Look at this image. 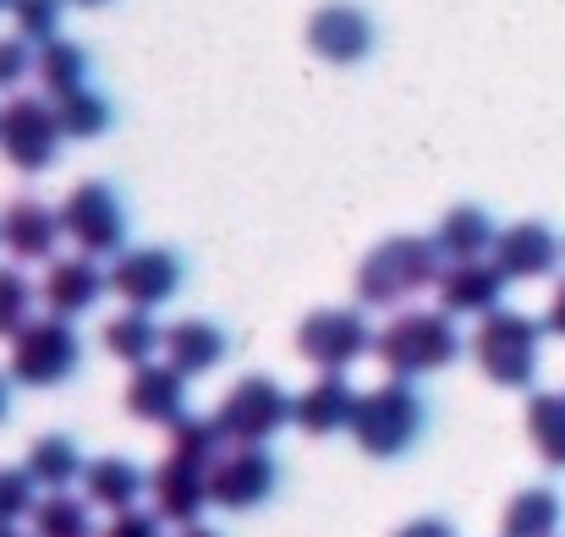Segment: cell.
Wrapping results in <instances>:
<instances>
[{
  "instance_id": "cell-1",
  "label": "cell",
  "mask_w": 565,
  "mask_h": 537,
  "mask_svg": "<svg viewBox=\"0 0 565 537\" xmlns=\"http://www.w3.org/2000/svg\"><path fill=\"white\" fill-rule=\"evenodd\" d=\"M461 346L467 341H461V330L445 308H406L379 330L374 357L384 362L390 378H428V373H439L461 357Z\"/></svg>"
},
{
  "instance_id": "cell-2",
  "label": "cell",
  "mask_w": 565,
  "mask_h": 537,
  "mask_svg": "<svg viewBox=\"0 0 565 537\" xmlns=\"http://www.w3.org/2000/svg\"><path fill=\"white\" fill-rule=\"evenodd\" d=\"M439 275H445V253L434 247V236H390L358 264V302L401 308L406 297L439 286Z\"/></svg>"
},
{
  "instance_id": "cell-3",
  "label": "cell",
  "mask_w": 565,
  "mask_h": 537,
  "mask_svg": "<svg viewBox=\"0 0 565 537\" xmlns=\"http://www.w3.org/2000/svg\"><path fill=\"white\" fill-rule=\"evenodd\" d=\"M423 422H428V411H423V395L412 389V378H390V384H374V389L358 395V411H352L347 433L358 439L363 455L395 461L423 439Z\"/></svg>"
},
{
  "instance_id": "cell-4",
  "label": "cell",
  "mask_w": 565,
  "mask_h": 537,
  "mask_svg": "<svg viewBox=\"0 0 565 537\" xmlns=\"http://www.w3.org/2000/svg\"><path fill=\"white\" fill-rule=\"evenodd\" d=\"M539 352H544V324L516 313V308H494L489 319H478L472 335V357L483 367L489 384L500 389H527L539 378Z\"/></svg>"
},
{
  "instance_id": "cell-5",
  "label": "cell",
  "mask_w": 565,
  "mask_h": 537,
  "mask_svg": "<svg viewBox=\"0 0 565 537\" xmlns=\"http://www.w3.org/2000/svg\"><path fill=\"white\" fill-rule=\"evenodd\" d=\"M6 378L28 384V389H50V384H66L77 367H83V341L72 330V319H28L11 341H6Z\"/></svg>"
},
{
  "instance_id": "cell-6",
  "label": "cell",
  "mask_w": 565,
  "mask_h": 537,
  "mask_svg": "<svg viewBox=\"0 0 565 537\" xmlns=\"http://www.w3.org/2000/svg\"><path fill=\"white\" fill-rule=\"evenodd\" d=\"M291 417H297V395H286V384L264 373L236 378L214 406V428L225 444H269L280 428H291Z\"/></svg>"
},
{
  "instance_id": "cell-7",
  "label": "cell",
  "mask_w": 565,
  "mask_h": 537,
  "mask_svg": "<svg viewBox=\"0 0 565 537\" xmlns=\"http://www.w3.org/2000/svg\"><path fill=\"white\" fill-rule=\"evenodd\" d=\"M66 132H61V116H55V99L44 94H11L0 105V160L22 176H39L55 165Z\"/></svg>"
},
{
  "instance_id": "cell-8",
  "label": "cell",
  "mask_w": 565,
  "mask_h": 537,
  "mask_svg": "<svg viewBox=\"0 0 565 537\" xmlns=\"http://www.w3.org/2000/svg\"><path fill=\"white\" fill-rule=\"evenodd\" d=\"M61 230L77 253L88 258H110L127 253V208L105 181H77L61 203Z\"/></svg>"
},
{
  "instance_id": "cell-9",
  "label": "cell",
  "mask_w": 565,
  "mask_h": 537,
  "mask_svg": "<svg viewBox=\"0 0 565 537\" xmlns=\"http://www.w3.org/2000/svg\"><path fill=\"white\" fill-rule=\"evenodd\" d=\"M374 330L363 319V308H319L297 324V352L313 362L319 373H347L352 362L374 352Z\"/></svg>"
},
{
  "instance_id": "cell-10",
  "label": "cell",
  "mask_w": 565,
  "mask_h": 537,
  "mask_svg": "<svg viewBox=\"0 0 565 537\" xmlns=\"http://www.w3.org/2000/svg\"><path fill=\"white\" fill-rule=\"evenodd\" d=\"M182 280H188V269H182V258L171 247H127L110 264V291L127 308H143V313L166 308L182 291Z\"/></svg>"
},
{
  "instance_id": "cell-11",
  "label": "cell",
  "mask_w": 565,
  "mask_h": 537,
  "mask_svg": "<svg viewBox=\"0 0 565 537\" xmlns=\"http://www.w3.org/2000/svg\"><path fill=\"white\" fill-rule=\"evenodd\" d=\"M280 483V466L264 444H231L209 466V500L220 511H258Z\"/></svg>"
},
{
  "instance_id": "cell-12",
  "label": "cell",
  "mask_w": 565,
  "mask_h": 537,
  "mask_svg": "<svg viewBox=\"0 0 565 537\" xmlns=\"http://www.w3.org/2000/svg\"><path fill=\"white\" fill-rule=\"evenodd\" d=\"M308 50L330 66H358L374 55V17L352 0H330L308 17Z\"/></svg>"
},
{
  "instance_id": "cell-13",
  "label": "cell",
  "mask_w": 565,
  "mask_h": 537,
  "mask_svg": "<svg viewBox=\"0 0 565 537\" xmlns=\"http://www.w3.org/2000/svg\"><path fill=\"white\" fill-rule=\"evenodd\" d=\"M505 286L511 280H505V269L494 258H467V264H445L434 291H439V308L450 319H489L500 308Z\"/></svg>"
},
{
  "instance_id": "cell-14",
  "label": "cell",
  "mask_w": 565,
  "mask_h": 537,
  "mask_svg": "<svg viewBox=\"0 0 565 537\" xmlns=\"http://www.w3.org/2000/svg\"><path fill=\"white\" fill-rule=\"evenodd\" d=\"M110 291V275L99 269V258L77 253V258H50L44 280H39V302L55 319H83L99 297Z\"/></svg>"
},
{
  "instance_id": "cell-15",
  "label": "cell",
  "mask_w": 565,
  "mask_h": 537,
  "mask_svg": "<svg viewBox=\"0 0 565 537\" xmlns=\"http://www.w3.org/2000/svg\"><path fill=\"white\" fill-rule=\"evenodd\" d=\"M61 208L39 203V197H11L0 208V247L17 258V264H44L55 258V241H61Z\"/></svg>"
},
{
  "instance_id": "cell-16",
  "label": "cell",
  "mask_w": 565,
  "mask_h": 537,
  "mask_svg": "<svg viewBox=\"0 0 565 537\" xmlns=\"http://www.w3.org/2000/svg\"><path fill=\"white\" fill-rule=\"evenodd\" d=\"M561 236L544 219H516L494 236V264L505 269V280H544V275L561 269Z\"/></svg>"
},
{
  "instance_id": "cell-17",
  "label": "cell",
  "mask_w": 565,
  "mask_h": 537,
  "mask_svg": "<svg viewBox=\"0 0 565 537\" xmlns=\"http://www.w3.org/2000/svg\"><path fill=\"white\" fill-rule=\"evenodd\" d=\"M149 494H154V516L177 522V527H198L203 505H214L209 500V466L188 461V455H166L160 472L149 477Z\"/></svg>"
},
{
  "instance_id": "cell-18",
  "label": "cell",
  "mask_w": 565,
  "mask_h": 537,
  "mask_svg": "<svg viewBox=\"0 0 565 537\" xmlns=\"http://www.w3.org/2000/svg\"><path fill=\"white\" fill-rule=\"evenodd\" d=\"M127 411L154 428H177L188 417V378L171 362H143L127 378Z\"/></svg>"
},
{
  "instance_id": "cell-19",
  "label": "cell",
  "mask_w": 565,
  "mask_h": 537,
  "mask_svg": "<svg viewBox=\"0 0 565 537\" xmlns=\"http://www.w3.org/2000/svg\"><path fill=\"white\" fill-rule=\"evenodd\" d=\"M352 411H358V389L347 384V373H319L302 395H297V428L313 433V439H330L341 428H352Z\"/></svg>"
},
{
  "instance_id": "cell-20",
  "label": "cell",
  "mask_w": 565,
  "mask_h": 537,
  "mask_svg": "<svg viewBox=\"0 0 565 537\" xmlns=\"http://www.w3.org/2000/svg\"><path fill=\"white\" fill-rule=\"evenodd\" d=\"M225 352H231V341H225V330L209 324V319H182V324L166 330V362H171L182 378L214 373V367L225 362Z\"/></svg>"
},
{
  "instance_id": "cell-21",
  "label": "cell",
  "mask_w": 565,
  "mask_h": 537,
  "mask_svg": "<svg viewBox=\"0 0 565 537\" xmlns=\"http://www.w3.org/2000/svg\"><path fill=\"white\" fill-rule=\"evenodd\" d=\"M494 219L478 208V203H456V208H445L439 214V225H434V247L445 253V264H467V258H483V253H494Z\"/></svg>"
},
{
  "instance_id": "cell-22",
  "label": "cell",
  "mask_w": 565,
  "mask_h": 537,
  "mask_svg": "<svg viewBox=\"0 0 565 537\" xmlns=\"http://www.w3.org/2000/svg\"><path fill=\"white\" fill-rule=\"evenodd\" d=\"M83 500H88L94 511H110V516L138 511V500H143V472H138L127 455H99V461H88V472H83Z\"/></svg>"
},
{
  "instance_id": "cell-23",
  "label": "cell",
  "mask_w": 565,
  "mask_h": 537,
  "mask_svg": "<svg viewBox=\"0 0 565 537\" xmlns=\"http://www.w3.org/2000/svg\"><path fill=\"white\" fill-rule=\"evenodd\" d=\"M22 466L33 472V483H39L44 494H61V488L83 483V472H88L77 439H66V433H44V439H33V450H28Z\"/></svg>"
},
{
  "instance_id": "cell-24",
  "label": "cell",
  "mask_w": 565,
  "mask_h": 537,
  "mask_svg": "<svg viewBox=\"0 0 565 537\" xmlns=\"http://www.w3.org/2000/svg\"><path fill=\"white\" fill-rule=\"evenodd\" d=\"M105 352L127 367H143V362H154V352H166V330L143 308H127L105 324Z\"/></svg>"
},
{
  "instance_id": "cell-25",
  "label": "cell",
  "mask_w": 565,
  "mask_h": 537,
  "mask_svg": "<svg viewBox=\"0 0 565 537\" xmlns=\"http://www.w3.org/2000/svg\"><path fill=\"white\" fill-rule=\"evenodd\" d=\"M33 77H39L44 99H66V94L88 88V50L72 44V39H50V44H39Z\"/></svg>"
},
{
  "instance_id": "cell-26",
  "label": "cell",
  "mask_w": 565,
  "mask_h": 537,
  "mask_svg": "<svg viewBox=\"0 0 565 537\" xmlns=\"http://www.w3.org/2000/svg\"><path fill=\"white\" fill-rule=\"evenodd\" d=\"M561 494L555 488H522L505 516H500V537H555L561 533Z\"/></svg>"
},
{
  "instance_id": "cell-27",
  "label": "cell",
  "mask_w": 565,
  "mask_h": 537,
  "mask_svg": "<svg viewBox=\"0 0 565 537\" xmlns=\"http://www.w3.org/2000/svg\"><path fill=\"white\" fill-rule=\"evenodd\" d=\"M28 522H33V537H94V505L61 488V494H44Z\"/></svg>"
},
{
  "instance_id": "cell-28",
  "label": "cell",
  "mask_w": 565,
  "mask_h": 537,
  "mask_svg": "<svg viewBox=\"0 0 565 537\" xmlns=\"http://www.w3.org/2000/svg\"><path fill=\"white\" fill-rule=\"evenodd\" d=\"M527 439H533V450L550 466H565V395L561 389H539L527 400Z\"/></svg>"
},
{
  "instance_id": "cell-29",
  "label": "cell",
  "mask_w": 565,
  "mask_h": 537,
  "mask_svg": "<svg viewBox=\"0 0 565 537\" xmlns=\"http://www.w3.org/2000/svg\"><path fill=\"white\" fill-rule=\"evenodd\" d=\"M55 116H61V132L66 138H99V132H110V99L94 94V88H77V94L55 99Z\"/></svg>"
},
{
  "instance_id": "cell-30",
  "label": "cell",
  "mask_w": 565,
  "mask_h": 537,
  "mask_svg": "<svg viewBox=\"0 0 565 537\" xmlns=\"http://www.w3.org/2000/svg\"><path fill=\"white\" fill-rule=\"evenodd\" d=\"M6 11H11V28H17L28 44H50V39H61L66 0H6Z\"/></svg>"
},
{
  "instance_id": "cell-31",
  "label": "cell",
  "mask_w": 565,
  "mask_h": 537,
  "mask_svg": "<svg viewBox=\"0 0 565 537\" xmlns=\"http://www.w3.org/2000/svg\"><path fill=\"white\" fill-rule=\"evenodd\" d=\"M33 302H39V286L22 275V269H0V341H11L28 319H33Z\"/></svg>"
},
{
  "instance_id": "cell-32",
  "label": "cell",
  "mask_w": 565,
  "mask_h": 537,
  "mask_svg": "<svg viewBox=\"0 0 565 537\" xmlns=\"http://www.w3.org/2000/svg\"><path fill=\"white\" fill-rule=\"evenodd\" d=\"M225 450V439H220V428H214V417L203 422V417H182L177 428H171V455H188V461H203V466H214V455Z\"/></svg>"
},
{
  "instance_id": "cell-33",
  "label": "cell",
  "mask_w": 565,
  "mask_h": 537,
  "mask_svg": "<svg viewBox=\"0 0 565 537\" xmlns=\"http://www.w3.org/2000/svg\"><path fill=\"white\" fill-rule=\"evenodd\" d=\"M39 505V483L28 466H0V527H17L22 516H33Z\"/></svg>"
},
{
  "instance_id": "cell-34",
  "label": "cell",
  "mask_w": 565,
  "mask_h": 537,
  "mask_svg": "<svg viewBox=\"0 0 565 537\" xmlns=\"http://www.w3.org/2000/svg\"><path fill=\"white\" fill-rule=\"evenodd\" d=\"M33 66H39V44H28L22 33L0 39V94H17L33 77Z\"/></svg>"
},
{
  "instance_id": "cell-35",
  "label": "cell",
  "mask_w": 565,
  "mask_h": 537,
  "mask_svg": "<svg viewBox=\"0 0 565 537\" xmlns=\"http://www.w3.org/2000/svg\"><path fill=\"white\" fill-rule=\"evenodd\" d=\"M160 527H166V522H160L154 511H121L99 537H166Z\"/></svg>"
},
{
  "instance_id": "cell-36",
  "label": "cell",
  "mask_w": 565,
  "mask_h": 537,
  "mask_svg": "<svg viewBox=\"0 0 565 537\" xmlns=\"http://www.w3.org/2000/svg\"><path fill=\"white\" fill-rule=\"evenodd\" d=\"M395 537H456V527L439 522V516H417V522H406Z\"/></svg>"
},
{
  "instance_id": "cell-37",
  "label": "cell",
  "mask_w": 565,
  "mask_h": 537,
  "mask_svg": "<svg viewBox=\"0 0 565 537\" xmlns=\"http://www.w3.org/2000/svg\"><path fill=\"white\" fill-rule=\"evenodd\" d=\"M544 330H550V335H561V341H565V280H561V286H555V297H550V313H544Z\"/></svg>"
},
{
  "instance_id": "cell-38",
  "label": "cell",
  "mask_w": 565,
  "mask_h": 537,
  "mask_svg": "<svg viewBox=\"0 0 565 537\" xmlns=\"http://www.w3.org/2000/svg\"><path fill=\"white\" fill-rule=\"evenodd\" d=\"M6 411H11V389H6V373H0V422H6Z\"/></svg>"
},
{
  "instance_id": "cell-39",
  "label": "cell",
  "mask_w": 565,
  "mask_h": 537,
  "mask_svg": "<svg viewBox=\"0 0 565 537\" xmlns=\"http://www.w3.org/2000/svg\"><path fill=\"white\" fill-rule=\"evenodd\" d=\"M182 537H220L214 527H182Z\"/></svg>"
},
{
  "instance_id": "cell-40",
  "label": "cell",
  "mask_w": 565,
  "mask_h": 537,
  "mask_svg": "<svg viewBox=\"0 0 565 537\" xmlns=\"http://www.w3.org/2000/svg\"><path fill=\"white\" fill-rule=\"evenodd\" d=\"M66 6H88V11H99V6H110V0H66Z\"/></svg>"
},
{
  "instance_id": "cell-41",
  "label": "cell",
  "mask_w": 565,
  "mask_h": 537,
  "mask_svg": "<svg viewBox=\"0 0 565 537\" xmlns=\"http://www.w3.org/2000/svg\"><path fill=\"white\" fill-rule=\"evenodd\" d=\"M0 537H22V533H17V527H0Z\"/></svg>"
},
{
  "instance_id": "cell-42",
  "label": "cell",
  "mask_w": 565,
  "mask_h": 537,
  "mask_svg": "<svg viewBox=\"0 0 565 537\" xmlns=\"http://www.w3.org/2000/svg\"><path fill=\"white\" fill-rule=\"evenodd\" d=\"M0 11H6V0H0Z\"/></svg>"
}]
</instances>
